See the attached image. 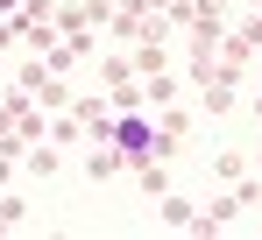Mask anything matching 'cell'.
Listing matches in <instances>:
<instances>
[{
    "instance_id": "6da1fadb",
    "label": "cell",
    "mask_w": 262,
    "mask_h": 240,
    "mask_svg": "<svg viewBox=\"0 0 262 240\" xmlns=\"http://www.w3.org/2000/svg\"><path fill=\"white\" fill-rule=\"evenodd\" d=\"M114 149H121L128 162H142L149 149H156V120H149V113H121V120H114Z\"/></svg>"
},
{
    "instance_id": "7a4b0ae2",
    "label": "cell",
    "mask_w": 262,
    "mask_h": 240,
    "mask_svg": "<svg viewBox=\"0 0 262 240\" xmlns=\"http://www.w3.org/2000/svg\"><path fill=\"white\" fill-rule=\"evenodd\" d=\"M7 7H21V0H0V14H7Z\"/></svg>"
}]
</instances>
